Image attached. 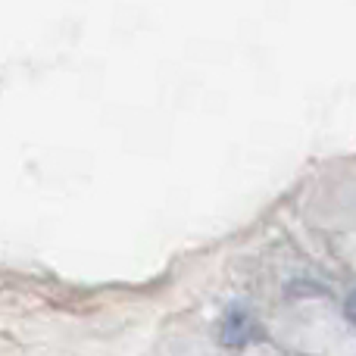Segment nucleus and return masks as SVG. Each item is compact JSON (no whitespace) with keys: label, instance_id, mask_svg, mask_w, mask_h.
<instances>
[{"label":"nucleus","instance_id":"f257e3e1","mask_svg":"<svg viewBox=\"0 0 356 356\" xmlns=\"http://www.w3.org/2000/svg\"><path fill=\"white\" fill-rule=\"evenodd\" d=\"M344 313H347V319L356 325V291H350L347 294V300H344Z\"/></svg>","mask_w":356,"mask_h":356}]
</instances>
